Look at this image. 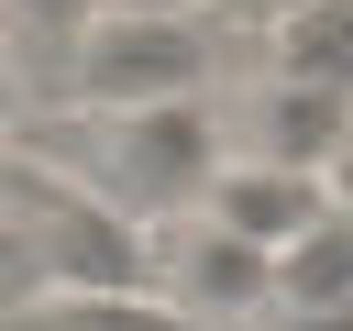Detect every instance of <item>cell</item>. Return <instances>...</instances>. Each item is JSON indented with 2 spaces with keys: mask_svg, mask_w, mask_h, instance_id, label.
I'll use <instances>...</instances> for the list:
<instances>
[{
  "mask_svg": "<svg viewBox=\"0 0 353 331\" xmlns=\"http://www.w3.org/2000/svg\"><path fill=\"white\" fill-rule=\"evenodd\" d=\"M331 210H353V132H342V154H331Z\"/></svg>",
  "mask_w": 353,
  "mask_h": 331,
  "instance_id": "obj_10",
  "label": "cell"
},
{
  "mask_svg": "<svg viewBox=\"0 0 353 331\" xmlns=\"http://www.w3.org/2000/svg\"><path fill=\"white\" fill-rule=\"evenodd\" d=\"M11 331H199V320L165 309L154 287H44L11 309Z\"/></svg>",
  "mask_w": 353,
  "mask_h": 331,
  "instance_id": "obj_6",
  "label": "cell"
},
{
  "mask_svg": "<svg viewBox=\"0 0 353 331\" xmlns=\"http://www.w3.org/2000/svg\"><path fill=\"white\" fill-rule=\"evenodd\" d=\"M221 232H243V243H265V254H287L309 221H331V177L320 166H276V154H221V177H210V199H199Z\"/></svg>",
  "mask_w": 353,
  "mask_h": 331,
  "instance_id": "obj_5",
  "label": "cell"
},
{
  "mask_svg": "<svg viewBox=\"0 0 353 331\" xmlns=\"http://www.w3.org/2000/svg\"><path fill=\"white\" fill-rule=\"evenodd\" d=\"M210 11H221L232 33H287V22L309 11V0H210Z\"/></svg>",
  "mask_w": 353,
  "mask_h": 331,
  "instance_id": "obj_8",
  "label": "cell"
},
{
  "mask_svg": "<svg viewBox=\"0 0 353 331\" xmlns=\"http://www.w3.org/2000/svg\"><path fill=\"white\" fill-rule=\"evenodd\" d=\"M221 121H232V154H276V166L331 177V154L353 132V88L276 55V66H243V88H221Z\"/></svg>",
  "mask_w": 353,
  "mask_h": 331,
  "instance_id": "obj_4",
  "label": "cell"
},
{
  "mask_svg": "<svg viewBox=\"0 0 353 331\" xmlns=\"http://www.w3.org/2000/svg\"><path fill=\"white\" fill-rule=\"evenodd\" d=\"M243 66V33L199 0V11H99L88 44H77V77L55 110H132V99H199V88H232Z\"/></svg>",
  "mask_w": 353,
  "mask_h": 331,
  "instance_id": "obj_2",
  "label": "cell"
},
{
  "mask_svg": "<svg viewBox=\"0 0 353 331\" xmlns=\"http://www.w3.org/2000/svg\"><path fill=\"white\" fill-rule=\"evenodd\" d=\"M276 298H287V309H353V210L309 221V232L276 254Z\"/></svg>",
  "mask_w": 353,
  "mask_h": 331,
  "instance_id": "obj_7",
  "label": "cell"
},
{
  "mask_svg": "<svg viewBox=\"0 0 353 331\" xmlns=\"http://www.w3.org/2000/svg\"><path fill=\"white\" fill-rule=\"evenodd\" d=\"M143 287L165 309H188L199 331H243L276 309V254L221 232L210 210H176V221H143Z\"/></svg>",
  "mask_w": 353,
  "mask_h": 331,
  "instance_id": "obj_3",
  "label": "cell"
},
{
  "mask_svg": "<svg viewBox=\"0 0 353 331\" xmlns=\"http://www.w3.org/2000/svg\"><path fill=\"white\" fill-rule=\"evenodd\" d=\"M221 154H232L221 88H199V99H132V110H55V132H44V166H66L121 221L199 210L210 177H221Z\"/></svg>",
  "mask_w": 353,
  "mask_h": 331,
  "instance_id": "obj_1",
  "label": "cell"
},
{
  "mask_svg": "<svg viewBox=\"0 0 353 331\" xmlns=\"http://www.w3.org/2000/svg\"><path fill=\"white\" fill-rule=\"evenodd\" d=\"M243 331H353V309H287V298H276V309L243 320Z\"/></svg>",
  "mask_w": 353,
  "mask_h": 331,
  "instance_id": "obj_9",
  "label": "cell"
}]
</instances>
